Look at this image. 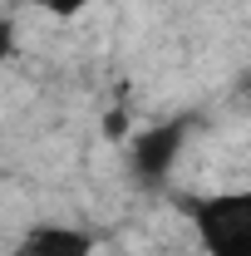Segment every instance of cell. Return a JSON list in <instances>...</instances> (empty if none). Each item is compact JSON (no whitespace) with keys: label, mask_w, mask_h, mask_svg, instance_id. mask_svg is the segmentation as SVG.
Listing matches in <instances>:
<instances>
[{"label":"cell","mask_w":251,"mask_h":256,"mask_svg":"<svg viewBox=\"0 0 251 256\" xmlns=\"http://www.w3.org/2000/svg\"><path fill=\"white\" fill-rule=\"evenodd\" d=\"M94 252V236L79 232V226H60V222H40L30 226L10 256H89Z\"/></svg>","instance_id":"cell-3"},{"label":"cell","mask_w":251,"mask_h":256,"mask_svg":"<svg viewBox=\"0 0 251 256\" xmlns=\"http://www.w3.org/2000/svg\"><path fill=\"white\" fill-rule=\"evenodd\" d=\"M188 133H192V118H168V124L138 133V143L128 153L133 182L138 188H162L168 172H172V162H178V153H182V143H188Z\"/></svg>","instance_id":"cell-2"},{"label":"cell","mask_w":251,"mask_h":256,"mask_svg":"<svg viewBox=\"0 0 251 256\" xmlns=\"http://www.w3.org/2000/svg\"><path fill=\"white\" fill-rule=\"evenodd\" d=\"M188 217L207 256H251V188L197 197Z\"/></svg>","instance_id":"cell-1"},{"label":"cell","mask_w":251,"mask_h":256,"mask_svg":"<svg viewBox=\"0 0 251 256\" xmlns=\"http://www.w3.org/2000/svg\"><path fill=\"white\" fill-rule=\"evenodd\" d=\"M10 54H15V25H10V20H0V64L10 60Z\"/></svg>","instance_id":"cell-5"},{"label":"cell","mask_w":251,"mask_h":256,"mask_svg":"<svg viewBox=\"0 0 251 256\" xmlns=\"http://www.w3.org/2000/svg\"><path fill=\"white\" fill-rule=\"evenodd\" d=\"M34 5H40V10H50V15H64V20H69V15H79V10H89L94 0H34Z\"/></svg>","instance_id":"cell-4"}]
</instances>
